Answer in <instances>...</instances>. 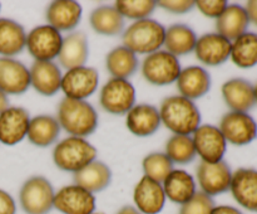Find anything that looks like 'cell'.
Masks as SVG:
<instances>
[{
    "mask_svg": "<svg viewBox=\"0 0 257 214\" xmlns=\"http://www.w3.org/2000/svg\"><path fill=\"white\" fill-rule=\"evenodd\" d=\"M161 122L173 135H188L201 126V112L196 103L182 96L165 98L160 107Z\"/></svg>",
    "mask_w": 257,
    "mask_h": 214,
    "instance_id": "obj_1",
    "label": "cell"
},
{
    "mask_svg": "<svg viewBox=\"0 0 257 214\" xmlns=\"http://www.w3.org/2000/svg\"><path fill=\"white\" fill-rule=\"evenodd\" d=\"M58 122L70 136L85 137L98 127V113L85 100L64 97L58 106Z\"/></svg>",
    "mask_w": 257,
    "mask_h": 214,
    "instance_id": "obj_2",
    "label": "cell"
},
{
    "mask_svg": "<svg viewBox=\"0 0 257 214\" xmlns=\"http://www.w3.org/2000/svg\"><path fill=\"white\" fill-rule=\"evenodd\" d=\"M166 28L157 20H137L132 23L123 33V45L136 54H151L162 47L165 43Z\"/></svg>",
    "mask_w": 257,
    "mask_h": 214,
    "instance_id": "obj_3",
    "label": "cell"
},
{
    "mask_svg": "<svg viewBox=\"0 0 257 214\" xmlns=\"http://www.w3.org/2000/svg\"><path fill=\"white\" fill-rule=\"evenodd\" d=\"M97 149L84 137L69 136L63 138L53 150V161L63 171L77 173L95 160Z\"/></svg>",
    "mask_w": 257,
    "mask_h": 214,
    "instance_id": "obj_4",
    "label": "cell"
},
{
    "mask_svg": "<svg viewBox=\"0 0 257 214\" xmlns=\"http://www.w3.org/2000/svg\"><path fill=\"white\" fill-rule=\"evenodd\" d=\"M55 191L44 176H32L19 191V203L25 214H48L54 208Z\"/></svg>",
    "mask_w": 257,
    "mask_h": 214,
    "instance_id": "obj_5",
    "label": "cell"
},
{
    "mask_svg": "<svg viewBox=\"0 0 257 214\" xmlns=\"http://www.w3.org/2000/svg\"><path fill=\"white\" fill-rule=\"evenodd\" d=\"M181 70L180 59L167 50L151 53L142 63L143 77L155 86H167L176 82Z\"/></svg>",
    "mask_w": 257,
    "mask_h": 214,
    "instance_id": "obj_6",
    "label": "cell"
},
{
    "mask_svg": "<svg viewBox=\"0 0 257 214\" xmlns=\"http://www.w3.org/2000/svg\"><path fill=\"white\" fill-rule=\"evenodd\" d=\"M100 107L112 115H127L136 103V90L128 80L110 78L100 90Z\"/></svg>",
    "mask_w": 257,
    "mask_h": 214,
    "instance_id": "obj_7",
    "label": "cell"
},
{
    "mask_svg": "<svg viewBox=\"0 0 257 214\" xmlns=\"http://www.w3.org/2000/svg\"><path fill=\"white\" fill-rule=\"evenodd\" d=\"M62 43L59 30L49 24L38 25L27 34L25 48L35 60H53L59 55Z\"/></svg>",
    "mask_w": 257,
    "mask_h": 214,
    "instance_id": "obj_8",
    "label": "cell"
},
{
    "mask_svg": "<svg viewBox=\"0 0 257 214\" xmlns=\"http://www.w3.org/2000/svg\"><path fill=\"white\" fill-rule=\"evenodd\" d=\"M218 128L226 141L236 146L248 145L257 137V122L247 112L225 113Z\"/></svg>",
    "mask_w": 257,
    "mask_h": 214,
    "instance_id": "obj_9",
    "label": "cell"
},
{
    "mask_svg": "<svg viewBox=\"0 0 257 214\" xmlns=\"http://www.w3.org/2000/svg\"><path fill=\"white\" fill-rule=\"evenodd\" d=\"M196 176L201 191L212 198L230 190L232 171L223 160L218 163L201 161L196 170Z\"/></svg>",
    "mask_w": 257,
    "mask_h": 214,
    "instance_id": "obj_10",
    "label": "cell"
},
{
    "mask_svg": "<svg viewBox=\"0 0 257 214\" xmlns=\"http://www.w3.org/2000/svg\"><path fill=\"white\" fill-rule=\"evenodd\" d=\"M99 85V73L95 68L75 67L68 69L62 77V87L65 97L74 100H85L97 91Z\"/></svg>",
    "mask_w": 257,
    "mask_h": 214,
    "instance_id": "obj_11",
    "label": "cell"
},
{
    "mask_svg": "<svg viewBox=\"0 0 257 214\" xmlns=\"http://www.w3.org/2000/svg\"><path fill=\"white\" fill-rule=\"evenodd\" d=\"M192 135L196 154L200 156L201 161L218 163L223 160L227 150V141L217 126L201 125Z\"/></svg>",
    "mask_w": 257,
    "mask_h": 214,
    "instance_id": "obj_12",
    "label": "cell"
},
{
    "mask_svg": "<svg viewBox=\"0 0 257 214\" xmlns=\"http://www.w3.org/2000/svg\"><path fill=\"white\" fill-rule=\"evenodd\" d=\"M54 208L62 214H93L95 196L79 185H65L54 195Z\"/></svg>",
    "mask_w": 257,
    "mask_h": 214,
    "instance_id": "obj_13",
    "label": "cell"
},
{
    "mask_svg": "<svg viewBox=\"0 0 257 214\" xmlns=\"http://www.w3.org/2000/svg\"><path fill=\"white\" fill-rule=\"evenodd\" d=\"M30 116L25 108L9 106L0 113V142L17 145L28 135Z\"/></svg>",
    "mask_w": 257,
    "mask_h": 214,
    "instance_id": "obj_14",
    "label": "cell"
},
{
    "mask_svg": "<svg viewBox=\"0 0 257 214\" xmlns=\"http://www.w3.org/2000/svg\"><path fill=\"white\" fill-rule=\"evenodd\" d=\"M166 194L162 184L148 176H143L133 190L135 208L142 214H158L166 204Z\"/></svg>",
    "mask_w": 257,
    "mask_h": 214,
    "instance_id": "obj_15",
    "label": "cell"
},
{
    "mask_svg": "<svg viewBox=\"0 0 257 214\" xmlns=\"http://www.w3.org/2000/svg\"><path fill=\"white\" fill-rule=\"evenodd\" d=\"M195 53L202 64L216 67L230 58L231 42L218 33H207L197 38Z\"/></svg>",
    "mask_w": 257,
    "mask_h": 214,
    "instance_id": "obj_16",
    "label": "cell"
},
{
    "mask_svg": "<svg viewBox=\"0 0 257 214\" xmlns=\"http://www.w3.org/2000/svg\"><path fill=\"white\" fill-rule=\"evenodd\" d=\"M30 87V72L15 58L0 57V91L5 95H22Z\"/></svg>",
    "mask_w": 257,
    "mask_h": 214,
    "instance_id": "obj_17",
    "label": "cell"
},
{
    "mask_svg": "<svg viewBox=\"0 0 257 214\" xmlns=\"http://www.w3.org/2000/svg\"><path fill=\"white\" fill-rule=\"evenodd\" d=\"M230 191L238 205L257 213V170L251 168L237 169L232 173Z\"/></svg>",
    "mask_w": 257,
    "mask_h": 214,
    "instance_id": "obj_18",
    "label": "cell"
},
{
    "mask_svg": "<svg viewBox=\"0 0 257 214\" xmlns=\"http://www.w3.org/2000/svg\"><path fill=\"white\" fill-rule=\"evenodd\" d=\"M30 86L43 96H54L62 87V70L53 60H35L29 69Z\"/></svg>",
    "mask_w": 257,
    "mask_h": 214,
    "instance_id": "obj_19",
    "label": "cell"
},
{
    "mask_svg": "<svg viewBox=\"0 0 257 214\" xmlns=\"http://www.w3.org/2000/svg\"><path fill=\"white\" fill-rule=\"evenodd\" d=\"M223 101L235 112H247L256 105L255 87L243 78H231L221 88Z\"/></svg>",
    "mask_w": 257,
    "mask_h": 214,
    "instance_id": "obj_20",
    "label": "cell"
},
{
    "mask_svg": "<svg viewBox=\"0 0 257 214\" xmlns=\"http://www.w3.org/2000/svg\"><path fill=\"white\" fill-rule=\"evenodd\" d=\"M160 111L148 103L135 105L125 116V125L133 135L147 137L153 135L161 126Z\"/></svg>",
    "mask_w": 257,
    "mask_h": 214,
    "instance_id": "obj_21",
    "label": "cell"
},
{
    "mask_svg": "<svg viewBox=\"0 0 257 214\" xmlns=\"http://www.w3.org/2000/svg\"><path fill=\"white\" fill-rule=\"evenodd\" d=\"M176 85L180 96L195 101L208 93L211 88V76L203 67L190 65L181 70Z\"/></svg>",
    "mask_w": 257,
    "mask_h": 214,
    "instance_id": "obj_22",
    "label": "cell"
},
{
    "mask_svg": "<svg viewBox=\"0 0 257 214\" xmlns=\"http://www.w3.org/2000/svg\"><path fill=\"white\" fill-rule=\"evenodd\" d=\"M82 18V7L73 0H57L47 9L48 24L59 32H69L78 27Z\"/></svg>",
    "mask_w": 257,
    "mask_h": 214,
    "instance_id": "obj_23",
    "label": "cell"
},
{
    "mask_svg": "<svg viewBox=\"0 0 257 214\" xmlns=\"http://www.w3.org/2000/svg\"><path fill=\"white\" fill-rule=\"evenodd\" d=\"M88 55H89V45L84 33L74 32L63 38L62 48L58 55V60L62 67L67 68L68 70L85 65Z\"/></svg>",
    "mask_w": 257,
    "mask_h": 214,
    "instance_id": "obj_24",
    "label": "cell"
},
{
    "mask_svg": "<svg viewBox=\"0 0 257 214\" xmlns=\"http://www.w3.org/2000/svg\"><path fill=\"white\" fill-rule=\"evenodd\" d=\"M248 20L245 7L238 4L227 5L225 12L216 19V30L220 35L233 42L236 38L247 32Z\"/></svg>",
    "mask_w": 257,
    "mask_h": 214,
    "instance_id": "obj_25",
    "label": "cell"
},
{
    "mask_svg": "<svg viewBox=\"0 0 257 214\" xmlns=\"http://www.w3.org/2000/svg\"><path fill=\"white\" fill-rule=\"evenodd\" d=\"M75 185L84 188L90 193H99L108 188L112 181V171L107 164L94 160L73 174Z\"/></svg>",
    "mask_w": 257,
    "mask_h": 214,
    "instance_id": "obj_26",
    "label": "cell"
},
{
    "mask_svg": "<svg viewBox=\"0 0 257 214\" xmlns=\"http://www.w3.org/2000/svg\"><path fill=\"white\" fill-rule=\"evenodd\" d=\"M166 198L176 204H185L196 194V181L190 173L182 169H173L162 183Z\"/></svg>",
    "mask_w": 257,
    "mask_h": 214,
    "instance_id": "obj_27",
    "label": "cell"
},
{
    "mask_svg": "<svg viewBox=\"0 0 257 214\" xmlns=\"http://www.w3.org/2000/svg\"><path fill=\"white\" fill-rule=\"evenodd\" d=\"M27 33L22 24L13 19L0 18V55L13 58L25 48Z\"/></svg>",
    "mask_w": 257,
    "mask_h": 214,
    "instance_id": "obj_28",
    "label": "cell"
},
{
    "mask_svg": "<svg viewBox=\"0 0 257 214\" xmlns=\"http://www.w3.org/2000/svg\"><path fill=\"white\" fill-rule=\"evenodd\" d=\"M60 127L57 117L49 115H39L30 118L27 137L38 148H47L54 144L59 136Z\"/></svg>",
    "mask_w": 257,
    "mask_h": 214,
    "instance_id": "obj_29",
    "label": "cell"
},
{
    "mask_svg": "<svg viewBox=\"0 0 257 214\" xmlns=\"http://www.w3.org/2000/svg\"><path fill=\"white\" fill-rule=\"evenodd\" d=\"M89 23L95 33L107 37H114L124 29V18L114 7L102 5L90 13Z\"/></svg>",
    "mask_w": 257,
    "mask_h": 214,
    "instance_id": "obj_30",
    "label": "cell"
},
{
    "mask_svg": "<svg viewBox=\"0 0 257 214\" xmlns=\"http://www.w3.org/2000/svg\"><path fill=\"white\" fill-rule=\"evenodd\" d=\"M138 64L137 54L124 45L113 48L105 58V67L112 78L128 80L138 69Z\"/></svg>",
    "mask_w": 257,
    "mask_h": 214,
    "instance_id": "obj_31",
    "label": "cell"
},
{
    "mask_svg": "<svg viewBox=\"0 0 257 214\" xmlns=\"http://www.w3.org/2000/svg\"><path fill=\"white\" fill-rule=\"evenodd\" d=\"M196 42H197V35L188 25L173 24L166 29L163 45L167 52L178 58L193 52Z\"/></svg>",
    "mask_w": 257,
    "mask_h": 214,
    "instance_id": "obj_32",
    "label": "cell"
},
{
    "mask_svg": "<svg viewBox=\"0 0 257 214\" xmlns=\"http://www.w3.org/2000/svg\"><path fill=\"white\" fill-rule=\"evenodd\" d=\"M230 58L238 68L248 69L257 64V33L246 32L231 42Z\"/></svg>",
    "mask_w": 257,
    "mask_h": 214,
    "instance_id": "obj_33",
    "label": "cell"
},
{
    "mask_svg": "<svg viewBox=\"0 0 257 214\" xmlns=\"http://www.w3.org/2000/svg\"><path fill=\"white\" fill-rule=\"evenodd\" d=\"M165 154L171 159L173 164H180V165L192 163L197 156L192 137L188 135L171 136L166 142Z\"/></svg>",
    "mask_w": 257,
    "mask_h": 214,
    "instance_id": "obj_34",
    "label": "cell"
},
{
    "mask_svg": "<svg viewBox=\"0 0 257 214\" xmlns=\"http://www.w3.org/2000/svg\"><path fill=\"white\" fill-rule=\"evenodd\" d=\"M142 166L146 176L161 184L173 170V163L165 153L150 154L143 159Z\"/></svg>",
    "mask_w": 257,
    "mask_h": 214,
    "instance_id": "obj_35",
    "label": "cell"
},
{
    "mask_svg": "<svg viewBox=\"0 0 257 214\" xmlns=\"http://www.w3.org/2000/svg\"><path fill=\"white\" fill-rule=\"evenodd\" d=\"M114 8L123 18L133 20H142L150 18V15L157 8L155 0H118Z\"/></svg>",
    "mask_w": 257,
    "mask_h": 214,
    "instance_id": "obj_36",
    "label": "cell"
},
{
    "mask_svg": "<svg viewBox=\"0 0 257 214\" xmlns=\"http://www.w3.org/2000/svg\"><path fill=\"white\" fill-rule=\"evenodd\" d=\"M215 208V200L202 191H196L195 195L182 204L178 214H211Z\"/></svg>",
    "mask_w": 257,
    "mask_h": 214,
    "instance_id": "obj_37",
    "label": "cell"
},
{
    "mask_svg": "<svg viewBox=\"0 0 257 214\" xmlns=\"http://www.w3.org/2000/svg\"><path fill=\"white\" fill-rule=\"evenodd\" d=\"M226 0H198L195 2V8H197L205 17L217 19L227 8Z\"/></svg>",
    "mask_w": 257,
    "mask_h": 214,
    "instance_id": "obj_38",
    "label": "cell"
},
{
    "mask_svg": "<svg viewBox=\"0 0 257 214\" xmlns=\"http://www.w3.org/2000/svg\"><path fill=\"white\" fill-rule=\"evenodd\" d=\"M157 7L173 13V14H186L195 8L193 0H160Z\"/></svg>",
    "mask_w": 257,
    "mask_h": 214,
    "instance_id": "obj_39",
    "label": "cell"
},
{
    "mask_svg": "<svg viewBox=\"0 0 257 214\" xmlns=\"http://www.w3.org/2000/svg\"><path fill=\"white\" fill-rule=\"evenodd\" d=\"M17 204L8 191L0 189V214H15Z\"/></svg>",
    "mask_w": 257,
    "mask_h": 214,
    "instance_id": "obj_40",
    "label": "cell"
},
{
    "mask_svg": "<svg viewBox=\"0 0 257 214\" xmlns=\"http://www.w3.org/2000/svg\"><path fill=\"white\" fill-rule=\"evenodd\" d=\"M246 13H247V17L250 23H252L255 27H257V0H251L246 4L245 7Z\"/></svg>",
    "mask_w": 257,
    "mask_h": 214,
    "instance_id": "obj_41",
    "label": "cell"
},
{
    "mask_svg": "<svg viewBox=\"0 0 257 214\" xmlns=\"http://www.w3.org/2000/svg\"><path fill=\"white\" fill-rule=\"evenodd\" d=\"M211 214H243L238 208L232 205H215Z\"/></svg>",
    "mask_w": 257,
    "mask_h": 214,
    "instance_id": "obj_42",
    "label": "cell"
},
{
    "mask_svg": "<svg viewBox=\"0 0 257 214\" xmlns=\"http://www.w3.org/2000/svg\"><path fill=\"white\" fill-rule=\"evenodd\" d=\"M117 214H142V213H140V211H138L135 206L124 205L117 211Z\"/></svg>",
    "mask_w": 257,
    "mask_h": 214,
    "instance_id": "obj_43",
    "label": "cell"
},
{
    "mask_svg": "<svg viewBox=\"0 0 257 214\" xmlns=\"http://www.w3.org/2000/svg\"><path fill=\"white\" fill-rule=\"evenodd\" d=\"M8 107H9V98L3 91H0V113Z\"/></svg>",
    "mask_w": 257,
    "mask_h": 214,
    "instance_id": "obj_44",
    "label": "cell"
},
{
    "mask_svg": "<svg viewBox=\"0 0 257 214\" xmlns=\"http://www.w3.org/2000/svg\"><path fill=\"white\" fill-rule=\"evenodd\" d=\"M253 87H255V97H256V103H257V83L253 86Z\"/></svg>",
    "mask_w": 257,
    "mask_h": 214,
    "instance_id": "obj_45",
    "label": "cell"
},
{
    "mask_svg": "<svg viewBox=\"0 0 257 214\" xmlns=\"http://www.w3.org/2000/svg\"><path fill=\"white\" fill-rule=\"evenodd\" d=\"M93 214H102V213H93Z\"/></svg>",
    "mask_w": 257,
    "mask_h": 214,
    "instance_id": "obj_46",
    "label": "cell"
}]
</instances>
